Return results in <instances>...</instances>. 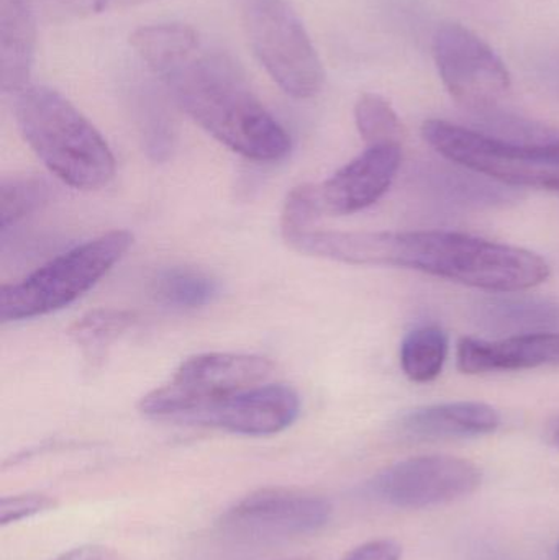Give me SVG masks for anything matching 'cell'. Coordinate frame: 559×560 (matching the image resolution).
<instances>
[{
    "mask_svg": "<svg viewBox=\"0 0 559 560\" xmlns=\"http://www.w3.org/2000/svg\"><path fill=\"white\" fill-rule=\"evenodd\" d=\"M433 58L446 91L469 110H494L511 89V72L501 56L462 23L436 28Z\"/></svg>",
    "mask_w": 559,
    "mask_h": 560,
    "instance_id": "8",
    "label": "cell"
},
{
    "mask_svg": "<svg viewBox=\"0 0 559 560\" xmlns=\"http://www.w3.org/2000/svg\"><path fill=\"white\" fill-rule=\"evenodd\" d=\"M558 551H559V548H558Z\"/></svg>",
    "mask_w": 559,
    "mask_h": 560,
    "instance_id": "31",
    "label": "cell"
},
{
    "mask_svg": "<svg viewBox=\"0 0 559 560\" xmlns=\"http://www.w3.org/2000/svg\"><path fill=\"white\" fill-rule=\"evenodd\" d=\"M56 506H58V500L46 493L30 492L3 497L0 500V525H13L39 513L49 512Z\"/></svg>",
    "mask_w": 559,
    "mask_h": 560,
    "instance_id": "26",
    "label": "cell"
},
{
    "mask_svg": "<svg viewBox=\"0 0 559 560\" xmlns=\"http://www.w3.org/2000/svg\"><path fill=\"white\" fill-rule=\"evenodd\" d=\"M324 213L318 186L304 184L289 192L281 215V233L284 242L311 230L312 223Z\"/></svg>",
    "mask_w": 559,
    "mask_h": 560,
    "instance_id": "24",
    "label": "cell"
},
{
    "mask_svg": "<svg viewBox=\"0 0 559 560\" xmlns=\"http://www.w3.org/2000/svg\"><path fill=\"white\" fill-rule=\"evenodd\" d=\"M469 171V170H468ZM427 189L446 203L462 207L496 206L511 199V192L492 186L481 174L435 170L427 174Z\"/></svg>",
    "mask_w": 559,
    "mask_h": 560,
    "instance_id": "19",
    "label": "cell"
},
{
    "mask_svg": "<svg viewBox=\"0 0 559 560\" xmlns=\"http://www.w3.org/2000/svg\"><path fill=\"white\" fill-rule=\"evenodd\" d=\"M151 0H30L36 15L51 22L85 19L110 10L127 9Z\"/></svg>",
    "mask_w": 559,
    "mask_h": 560,
    "instance_id": "25",
    "label": "cell"
},
{
    "mask_svg": "<svg viewBox=\"0 0 559 560\" xmlns=\"http://www.w3.org/2000/svg\"><path fill=\"white\" fill-rule=\"evenodd\" d=\"M53 560H125L120 552L107 546H81V548L71 549V551L62 552L58 558Z\"/></svg>",
    "mask_w": 559,
    "mask_h": 560,
    "instance_id": "28",
    "label": "cell"
},
{
    "mask_svg": "<svg viewBox=\"0 0 559 560\" xmlns=\"http://www.w3.org/2000/svg\"><path fill=\"white\" fill-rule=\"evenodd\" d=\"M400 161V144L368 147L360 156L318 186L324 213L351 215L374 206L393 186Z\"/></svg>",
    "mask_w": 559,
    "mask_h": 560,
    "instance_id": "12",
    "label": "cell"
},
{
    "mask_svg": "<svg viewBox=\"0 0 559 560\" xmlns=\"http://www.w3.org/2000/svg\"><path fill=\"white\" fill-rule=\"evenodd\" d=\"M400 558H403V548L396 541L376 539V541L358 546L341 560H400Z\"/></svg>",
    "mask_w": 559,
    "mask_h": 560,
    "instance_id": "27",
    "label": "cell"
},
{
    "mask_svg": "<svg viewBox=\"0 0 559 560\" xmlns=\"http://www.w3.org/2000/svg\"><path fill=\"white\" fill-rule=\"evenodd\" d=\"M541 78H544L545 84L554 89L559 95V61L550 62V65L545 66Z\"/></svg>",
    "mask_w": 559,
    "mask_h": 560,
    "instance_id": "29",
    "label": "cell"
},
{
    "mask_svg": "<svg viewBox=\"0 0 559 560\" xmlns=\"http://www.w3.org/2000/svg\"><path fill=\"white\" fill-rule=\"evenodd\" d=\"M305 255L354 266L414 269L488 292H522L550 278L528 249L456 232H305L289 240Z\"/></svg>",
    "mask_w": 559,
    "mask_h": 560,
    "instance_id": "2",
    "label": "cell"
},
{
    "mask_svg": "<svg viewBox=\"0 0 559 560\" xmlns=\"http://www.w3.org/2000/svg\"><path fill=\"white\" fill-rule=\"evenodd\" d=\"M501 427V415L481 401H450L409 411L400 420L399 430L414 441L456 440L494 433Z\"/></svg>",
    "mask_w": 559,
    "mask_h": 560,
    "instance_id": "14",
    "label": "cell"
},
{
    "mask_svg": "<svg viewBox=\"0 0 559 560\" xmlns=\"http://www.w3.org/2000/svg\"><path fill=\"white\" fill-rule=\"evenodd\" d=\"M481 470L453 456H419L400 460L370 482L371 495L396 509L446 505L471 495L481 486Z\"/></svg>",
    "mask_w": 559,
    "mask_h": 560,
    "instance_id": "10",
    "label": "cell"
},
{
    "mask_svg": "<svg viewBox=\"0 0 559 560\" xmlns=\"http://www.w3.org/2000/svg\"><path fill=\"white\" fill-rule=\"evenodd\" d=\"M449 358V336L439 326H420L404 338L400 365L417 384L435 381Z\"/></svg>",
    "mask_w": 559,
    "mask_h": 560,
    "instance_id": "17",
    "label": "cell"
},
{
    "mask_svg": "<svg viewBox=\"0 0 559 560\" xmlns=\"http://www.w3.org/2000/svg\"><path fill=\"white\" fill-rule=\"evenodd\" d=\"M331 503L305 490L268 487L256 490L219 520L220 529L245 542H275L314 535L328 525Z\"/></svg>",
    "mask_w": 559,
    "mask_h": 560,
    "instance_id": "9",
    "label": "cell"
},
{
    "mask_svg": "<svg viewBox=\"0 0 559 560\" xmlns=\"http://www.w3.org/2000/svg\"><path fill=\"white\" fill-rule=\"evenodd\" d=\"M249 45L269 78L294 98L315 97L325 72L304 23L288 0H245Z\"/></svg>",
    "mask_w": 559,
    "mask_h": 560,
    "instance_id": "6",
    "label": "cell"
},
{
    "mask_svg": "<svg viewBox=\"0 0 559 560\" xmlns=\"http://www.w3.org/2000/svg\"><path fill=\"white\" fill-rule=\"evenodd\" d=\"M49 200V186L42 177H5L0 186V229L3 235L12 226L38 212Z\"/></svg>",
    "mask_w": 559,
    "mask_h": 560,
    "instance_id": "21",
    "label": "cell"
},
{
    "mask_svg": "<svg viewBox=\"0 0 559 560\" xmlns=\"http://www.w3.org/2000/svg\"><path fill=\"white\" fill-rule=\"evenodd\" d=\"M476 319L482 328L505 338L557 331L559 303L541 296L521 295L519 292L498 293L478 303Z\"/></svg>",
    "mask_w": 559,
    "mask_h": 560,
    "instance_id": "16",
    "label": "cell"
},
{
    "mask_svg": "<svg viewBox=\"0 0 559 560\" xmlns=\"http://www.w3.org/2000/svg\"><path fill=\"white\" fill-rule=\"evenodd\" d=\"M131 245L130 232L114 230L69 249L20 282L3 285L0 318L3 323L22 322L71 305L104 278Z\"/></svg>",
    "mask_w": 559,
    "mask_h": 560,
    "instance_id": "5",
    "label": "cell"
},
{
    "mask_svg": "<svg viewBox=\"0 0 559 560\" xmlns=\"http://www.w3.org/2000/svg\"><path fill=\"white\" fill-rule=\"evenodd\" d=\"M130 43L177 107L210 137L248 160L288 156L291 137L256 97L242 68L193 26H141Z\"/></svg>",
    "mask_w": 559,
    "mask_h": 560,
    "instance_id": "1",
    "label": "cell"
},
{
    "mask_svg": "<svg viewBox=\"0 0 559 560\" xmlns=\"http://www.w3.org/2000/svg\"><path fill=\"white\" fill-rule=\"evenodd\" d=\"M13 97L23 140L58 179L81 190H97L114 179L110 147L65 95L30 84Z\"/></svg>",
    "mask_w": 559,
    "mask_h": 560,
    "instance_id": "4",
    "label": "cell"
},
{
    "mask_svg": "<svg viewBox=\"0 0 559 560\" xmlns=\"http://www.w3.org/2000/svg\"><path fill=\"white\" fill-rule=\"evenodd\" d=\"M456 362L465 374L559 368V332H531L498 341L465 338L459 341Z\"/></svg>",
    "mask_w": 559,
    "mask_h": 560,
    "instance_id": "13",
    "label": "cell"
},
{
    "mask_svg": "<svg viewBox=\"0 0 559 560\" xmlns=\"http://www.w3.org/2000/svg\"><path fill=\"white\" fill-rule=\"evenodd\" d=\"M135 91V110L144 147L153 160H167L176 141L173 115L167 110L166 102L158 94L156 89L151 85H138Z\"/></svg>",
    "mask_w": 559,
    "mask_h": 560,
    "instance_id": "20",
    "label": "cell"
},
{
    "mask_svg": "<svg viewBox=\"0 0 559 560\" xmlns=\"http://www.w3.org/2000/svg\"><path fill=\"white\" fill-rule=\"evenodd\" d=\"M272 372L266 358L240 352H206L180 364L167 384L144 395L140 411L154 420L179 421L197 408L265 384Z\"/></svg>",
    "mask_w": 559,
    "mask_h": 560,
    "instance_id": "7",
    "label": "cell"
},
{
    "mask_svg": "<svg viewBox=\"0 0 559 560\" xmlns=\"http://www.w3.org/2000/svg\"><path fill=\"white\" fill-rule=\"evenodd\" d=\"M135 325V315L124 310H94L72 325L71 336L85 354L102 355L118 336Z\"/></svg>",
    "mask_w": 559,
    "mask_h": 560,
    "instance_id": "23",
    "label": "cell"
},
{
    "mask_svg": "<svg viewBox=\"0 0 559 560\" xmlns=\"http://www.w3.org/2000/svg\"><path fill=\"white\" fill-rule=\"evenodd\" d=\"M301 398L288 385H256L190 411L177 423L216 428L243 436H271L295 423Z\"/></svg>",
    "mask_w": 559,
    "mask_h": 560,
    "instance_id": "11",
    "label": "cell"
},
{
    "mask_svg": "<svg viewBox=\"0 0 559 560\" xmlns=\"http://www.w3.org/2000/svg\"><path fill=\"white\" fill-rule=\"evenodd\" d=\"M478 128L423 124V140L446 160L496 183L559 190V128L515 115L481 114Z\"/></svg>",
    "mask_w": 559,
    "mask_h": 560,
    "instance_id": "3",
    "label": "cell"
},
{
    "mask_svg": "<svg viewBox=\"0 0 559 560\" xmlns=\"http://www.w3.org/2000/svg\"><path fill=\"white\" fill-rule=\"evenodd\" d=\"M354 121L368 147L400 144L403 121L393 105L377 94H363L354 105Z\"/></svg>",
    "mask_w": 559,
    "mask_h": 560,
    "instance_id": "22",
    "label": "cell"
},
{
    "mask_svg": "<svg viewBox=\"0 0 559 560\" xmlns=\"http://www.w3.org/2000/svg\"><path fill=\"white\" fill-rule=\"evenodd\" d=\"M158 302L171 308L196 310L210 305L220 295L219 280L193 268H171L153 282Z\"/></svg>",
    "mask_w": 559,
    "mask_h": 560,
    "instance_id": "18",
    "label": "cell"
},
{
    "mask_svg": "<svg viewBox=\"0 0 559 560\" xmlns=\"http://www.w3.org/2000/svg\"><path fill=\"white\" fill-rule=\"evenodd\" d=\"M547 438L555 447L559 450V415L550 421L547 428Z\"/></svg>",
    "mask_w": 559,
    "mask_h": 560,
    "instance_id": "30",
    "label": "cell"
},
{
    "mask_svg": "<svg viewBox=\"0 0 559 560\" xmlns=\"http://www.w3.org/2000/svg\"><path fill=\"white\" fill-rule=\"evenodd\" d=\"M36 16L30 0H0V78L7 94H19L30 85Z\"/></svg>",
    "mask_w": 559,
    "mask_h": 560,
    "instance_id": "15",
    "label": "cell"
}]
</instances>
